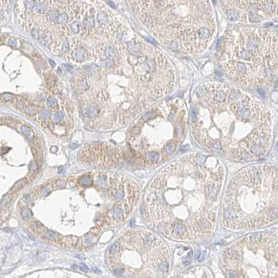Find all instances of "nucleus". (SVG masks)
Instances as JSON below:
<instances>
[{
    "instance_id": "obj_28",
    "label": "nucleus",
    "mask_w": 278,
    "mask_h": 278,
    "mask_svg": "<svg viewBox=\"0 0 278 278\" xmlns=\"http://www.w3.org/2000/svg\"><path fill=\"white\" fill-rule=\"evenodd\" d=\"M238 97V94L236 92H231V93H230L229 95V100H236V98H237Z\"/></svg>"
},
{
    "instance_id": "obj_38",
    "label": "nucleus",
    "mask_w": 278,
    "mask_h": 278,
    "mask_svg": "<svg viewBox=\"0 0 278 278\" xmlns=\"http://www.w3.org/2000/svg\"><path fill=\"white\" fill-rule=\"evenodd\" d=\"M58 150V148H57V147L56 146H52V148H51V151L53 153H55L56 152V151Z\"/></svg>"
},
{
    "instance_id": "obj_41",
    "label": "nucleus",
    "mask_w": 278,
    "mask_h": 278,
    "mask_svg": "<svg viewBox=\"0 0 278 278\" xmlns=\"http://www.w3.org/2000/svg\"><path fill=\"white\" fill-rule=\"evenodd\" d=\"M77 268H78L77 266H72V268H73V269H77Z\"/></svg>"
},
{
    "instance_id": "obj_2",
    "label": "nucleus",
    "mask_w": 278,
    "mask_h": 278,
    "mask_svg": "<svg viewBox=\"0 0 278 278\" xmlns=\"http://www.w3.org/2000/svg\"><path fill=\"white\" fill-rule=\"evenodd\" d=\"M46 19L50 22L59 23L65 25L69 20L68 15L66 11H58L56 9H51L46 13Z\"/></svg>"
},
{
    "instance_id": "obj_5",
    "label": "nucleus",
    "mask_w": 278,
    "mask_h": 278,
    "mask_svg": "<svg viewBox=\"0 0 278 278\" xmlns=\"http://www.w3.org/2000/svg\"><path fill=\"white\" fill-rule=\"evenodd\" d=\"M43 234L47 238H48L50 240H52V241H58V240H59V235L58 234H56L55 231H51V230L44 229L43 230Z\"/></svg>"
},
{
    "instance_id": "obj_11",
    "label": "nucleus",
    "mask_w": 278,
    "mask_h": 278,
    "mask_svg": "<svg viewBox=\"0 0 278 278\" xmlns=\"http://www.w3.org/2000/svg\"><path fill=\"white\" fill-rule=\"evenodd\" d=\"M80 184L83 187H89L93 184V180L89 176H85L82 178L80 181Z\"/></svg>"
},
{
    "instance_id": "obj_37",
    "label": "nucleus",
    "mask_w": 278,
    "mask_h": 278,
    "mask_svg": "<svg viewBox=\"0 0 278 278\" xmlns=\"http://www.w3.org/2000/svg\"><path fill=\"white\" fill-rule=\"evenodd\" d=\"M49 62H50V65L52 66V67H55L56 66V63L53 61V60L52 59H50L49 60Z\"/></svg>"
},
{
    "instance_id": "obj_23",
    "label": "nucleus",
    "mask_w": 278,
    "mask_h": 278,
    "mask_svg": "<svg viewBox=\"0 0 278 278\" xmlns=\"http://www.w3.org/2000/svg\"><path fill=\"white\" fill-rule=\"evenodd\" d=\"M119 243H114L113 245H111V248L110 252L111 254H114L115 252H116L117 251H119Z\"/></svg>"
},
{
    "instance_id": "obj_18",
    "label": "nucleus",
    "mask_w": 278,
    "mask_h": 278,
    "mask_svg": "<svg viewBox=\"0 0 278 278\" xmlns=\"http://www.w3.org/2000/svg\"><path fill=\"white\" fill-rule=\"evenodd\" d=\"M21 132H22V133L24 134L25 136H27V137L31 136V135H32V131H31V130L29 128H28V127L26 126H23L21 127Z\"/></svg>"
},
{
    "instance_id": "obj_21",
    "label": "nucleus",
    "mask_w": 278,
    "mask_h": 278,
    "mask_svg": "<svg viewBox=\"0 0 278 278\" xmlns=\"http://www.w3.org/2000/svg\"><path fill=\"white\" fill-rule=\"evenodd\" d=\"M47 104H48L49 107H55L57 104V101L56 100V98H53V97H50L48 99Z\"/></svg>"
},
{
    "instance_id": "obj_36",
    "label": "nucleus",
    "mask_w": 278,
    "mask_h": 278,
    "mask_svg": "<svg viewBox=\"0 0 278 278\" xmlns=\"http://www.w3.org/2000/svg\"><path fill=\"white\" fill-rule=\"evenodd\" d=\"M70 146H71V148L75 149V148H76L78 146V144H76V143H72V144H71V145H70Z\"/></svg>"
},
{
    "instance_id": "obj_9",
    "label": "nucleus",
    "mask_w": 278,
    "mask_h": 278,
    "mask_svg": "<svg viewBox=\"0 0 278 278\" xmlns=\"http://www.w3.org/2000/svg\"><path fill=\"white\" fill-rule=\"evenodd\" d=\"M98 114V108L96 106H91L87 109V116L91 119L95 118Z\"/></svg>"
},
{
    "instance_id": "obj_19",
    "label": "nucleus",
    "mask_w": 278,
    "mask_h": 278,
    "mask_svg": "<svg viewBox=\"0 0 278 278\" xmlns=\"http://www.w3.org/2000/svg\"><path fill=\"white\" fill-rule=\"evenodd\" d=\"M31 213L29 208H25L22 211V217L23 219L28 220L31 218Z\"/></svg>"
},
{
    "instance_id": "obj_29",
    "label": "nucleus",
    "mask_w": 278,
    "mask_h": 278,
    "mask_svg": "<svg viewBox=\"0 0 278 278\" xmlns=\"http://www.w3.org/2000/svg\"><path fill=\"white\" fill-rule=\"evenodd\" d=\"M8 44L9 45H11V46H16V45H17V41H16V39H15V38H10V39L8 40Z\"/></svg>"
},
{
    "instance_id": "obj_4",
    "label": "nucleus",
    "mask_w": 278,
    "mask_h": 278,
    "mask_svg": "<svg viewBox=\"0 0 278 278\" xmlns=\"http://www.w3.org/2000/svg\"><path fill=\"white\" fill-rule=\"evenodd\" d=\"M96 183L99 188H101V189L105 188L108 185V177L105 174L98 175V178L96 179Z\"/></svg>"
},
{
    "instance_id": "obj_40",
    "label": "nucleus",
    "mask_w": 278,
    "mask_h": 278,
    "mask_svg": "<svg viewBox=\"0 0 278 278\" xmlns=\"http://www.w3.org/2000/svg\"><path fill=\"white\" fill-rule=\"evenodd\" d=\"M93 271H94V272H95L96 273H101V271H100V270H98V268H93Z\"/></svg>"
},
{
    "instance_id": "obj_10",
    "label": "nucleus",
    "mask_w": 278,
    "mask_h": 278,
    "mask_svg": "<svg viewBox=\"0 0 278 278\" xmlns=\"http://www.w3.org/2000/svg\"><path fill=\"white\" fill-rule=\"evenodd\" d=\"M52 186L50 185H45V187H43L41 190V196H48L50 193H52Z\"/></svg>"
},
{
    "instance_id": "obj_6",
    "label": "nucleus",
    "mask_w": 278,
    "mask_h": 278,
    "mask_svg": "<svg viewBox=\"0 0 278 278\" xmlns=\"http://www.w3.org/2000/svg\"><path fill=\"white\" fill-rule=\"evenodd\" d=\"M86 55V52L84 49L78 48L75 52L74 57L75 59L78 61H82L85 59Z\"/></svg>"
},
{
    "instance_id": "obj_14",
    "label": "nucleus",
    "mask_w": 278,
    "mask_h": 278,
    "mask_svg": "<svg viewBox=\"0 0 278 278\" xmlns=\"http://www.w3.org/2000/svg\"><path fill=\"white\" fill-rule=\"evenodd\" d=\"M64 118V113L63 111H56L53 114V119L55 122H60Z\"/></svg>"
},
{
    "instance_id": "obj_27",
    "label": "nucleus",
    "mask_w": 278,
    "mask_h": 278,
    "mask_svg": "<svg viewBox=\"0 0 278 278\" xmlns=\"http://www.w3.org/2000/svg\"><path fill=\"white\" fill-rule=\"evenodd\" d=\"M37 165H36V164L34 163H32L31 164V167H29V169L30 171L32 172L31 174H33V173H36V171H37Z\"/></svg>"
},
{
    "instance_id": "obj_12",
    "label": "nucleus",
    "mask_w": 278,
    "mask_h": 278,
    "mask_svg": "<svg viewBox=\"0 0 278 278\" xmlns=\"http://www.w3.org/2000/svg\"><path fill=\"white\" fill-rule=\"evenodd\" d=\"M70 27H71V29L72 30V31H73L74 33H77L80 31V22L78 20H75L73 22L71 23L70 25Z\"/></svg>"
},
{
    "instance_id": "obj_22",
    "label": "nucleus",
    "mask_w": 278,
    "mask_h": 278,
    "mask_svg": "<svg viewBox=\"0 0 278 278\" xmlns=\"http://www.w3.org/2000/svg\"><path fill=\"white\" fill-rule=\"evenodd\" d=\"M93 241V237L91 236L90 235H86L84 236V239H83V242H84V244L86 245H89L92 243Z\"/></svg>"
},
{
    "instance_id": "obj_7",
    "label": "nucleus",
    "mask_w": 278,
    "mask_h": 278,
    "mask_svg": "<svg viewBox=\"0 0 278 278\" xmlns=\"http://www.w3.org/2000/svg\"><path fill=\"white\" fill-rule=\"evenodd\" d=\"M105 54L107 59H111L112 58L115 57V56L116 55V50L113 47L108 46L105 50Z\"/></svg>"
},
{
    "instance_id": "obj_31",
    "label": "nucleus",
    "mask_w": 278,
    "mask_h": 278,
    "mask_svg": "<svg viewBox=\"0 0 278 278\" xmlns=\"http://www.w3.org/2000/svg\"><path fill=\"white\" fill-rule=\"evenodd\" d=\"M62 49H63V52H66L68 50H69V44L67 41H64L63 43V46H62Z\"/></svg>"
},
{
    "instance_id": "obj_15",
    "label": "nucleus",
    "mask_w": 278,
    "mask_h": 278,
    "mask_svg": "<svg viewBox=\"0 0 278 278\" xmlns=\"http://www.w3.org/2000/svg\"><path fill=\"white\" fill-rule=\"evenodd\" d=\"M226 16H227V18L228 20L231 21V22H235L236 20L238 19V15L236 13H235L234 11H229L226 13Z\"/></svg>"
},
{
    "instance_id": "obj_17",
    "label": "nucleus",
    "mask_w": 278,
    "mask_h": 278,
    "mask_svg": "<svg viewBox=\"0 0 278 278\" xmlns=\"http://www.w3.org/2000/svg\"><path fill=\"white\" fill-rule=\"evenodd\" d=\"M50 115H51V112H50V111L48 110L45 109V110H43V111H41V112L40 113V115H39V116H40V118L42 119H48L49 117L50 116Z\"/></svg>"
},
{
    "instance_id": "obj_39",
    "label": "nucleus",
    "mask_w": 278,
    "mask_h": 278,
    "mask_svg": "<svg viewBox=\"0 0 278 278\" xmlns=\"http://www.w3.org/2000/svg\"><path fill=\"white\" fill-rule=\"evenodd\" d=\"M108 4H109V5L111 6V8H115V4L112 2V1H108Z\"/></svg>"
},
{
    "instance_id": "obj_20",
    "label": "nucleus",
    "mask_w": 278,
    "mask_h": 278,
    "mask_svg": "<svg viewBox=\"0 0 278 278\" xmlns=\"http://www.w3.org/2000/svg\"><path fill=\"white\" fill-rule=\"evenodd\" d=\"M38 110L34 106H29L26 108V112L29 115H34L37 113Z\"/></svg>"
},
{
    "instance_id": "obj_24",
    "label": "nucleus",
    "mask_w": 278,
    "mask_h": 278,
    "mask_svg": "<svg viewBox=\"0 0 278 278\" xmlns=\"http://www.w3.org/2000/svg\"><path fill=\"white\" fill-rule=\"evenodd\" d=\"M13 98V96L11 93H4L2 95V100L4 101H8L11 100Z\"/></svg>"
},
{
    "instance_id": "obj_35",
    "label": "nucleus",
    "mask_w": 278,
    "mask_h": 278,
    "mask_svg": "<svg viewBox=\"0 0 278 278\" xmlns=\"http://www.w3.org/2000/svg\"><path fill=\"white\" fill-rule=\"evenodd\" d=\"M25 202L27 204H29L31 202V197L30 196H27L25 197Z\"/></svg>"
},
{
    "instance_id": "obj_42",
    "label": "nucleus",
    "mask_w": 278,
    "mask_h": 278,
    "mask_svg": "<svg viewBox=\"0 0 278 278\" xmlns=\"http://www.w3.org/2000/svg\"><path fill=\"white\" fill-rule=\"evenodd\" d=\"M1 123H2V119H1V118L0 117V124H1Z\"/></svg>"
},
{
    "instance_id": "obj_30",
    "label": "nucleus",
    "mask_w": 278,
    "mask_h": 278,
    "mask_svg": "<svg viewBox=\"0 0 278 278\" xmlns=\"http://www.w3.org/2000/svg\"><path fill=\"white\" fill-rule=\"evenodd\" d=\"M257 91H258V93L260 94V96L262 97L263 99H265L266 98V93L265 91V90L263 89H258Z\"/></svg>"
},
{
    "instance_id": "obj_26",
    "label": "nucleus",
    "mask_w": 278,
    "mask_h": 278,
    "mask_svg": "<svg viewBox=\"0 0 278 278\" xmlns=\"http://www.w3.org/2000/svg\"><path fill=\"white\" fill-rule=\"evenodd\" d=\"M42 44H43L44 45H48L50 42H51V39L50 38H49L48 36H45L43 39H42Z\"/></svg>"
},
{
    "instance_id": "obj_33",
    "label": "nucleus",
    "mask_w": 278,
    "mask_h": 278,
    "mask_svg": "<svg viewBox=\"0 0 278 278\" xmlns=\"http://www.w3.org/2000/svg\"><path fill=\"white\" fill-rule=\"evenodd\" d=\"M123 271H124V270L123 268H116L114 269L115 273L117 275H122L123 273Z\"/></svg>"
},
{
    "instance_id": "obj_1",
    "label": "nucleus",
    "mask_w": 278,
    "mask_h": 278,
    "mask_svg": "<svg viewBox=\"0 0 278 278\" xmlns=\"http://www.w3.org/2000/svg\"><path fill=\"white\" fill-rule=\"evenodd\" d=\"M80 158L86 163H103L112 166L117 163L120 156L119 150L107 146H91L84 148L79 154Z\"/></svg>"
},
{
    "instance_id": "obj_34",
    "label": "nucleus",
    "mask_w": 278,
    "mask_h": 278,
    "mask_svg": "<svg viewBox=\"0 0 278 278\" xmlns=\"http://www.w3.org/2000/svg\"><path fill=\"white\" fill-rule=\"evenodd\" d=\"M196 119V110H195V108L193 107L192 108V120L194 122Z\"/></svg>"
},
{
    "instance_id": "obj_3",
    "label": "nucleus",
    "mask_w": 278,
    "mask_h": 278,
    "mask_svg": "<svg viewBox=\"0 0 278 278\" xmlns=\"http://www.w3.org/2000/svg\"><path fill=\"white\" fill-rule=\"evenodd\" d=\"M261 8L263 11L271 13L275 11L276 8V2L274 0H262L261 4Z\"/></svg>"
},
{
    "instance_id": "obj_25",
    "label": "nucleus",
    "mask_w": 278,
    "mask_h": 278,
    "mask_svg": "<svg viewBox=\"0 0 278 278\" xmlns=\"http://www.w3.org/2000/svg\"><path fill=\"white\" fill-rule=\"evenodd\" d=\"M31 36H32L34 38H38L40 37V31H39L38 29H33L31 31Z\"/></svg>"
},
{
    "instance_id": "obj_16",
    "label": "nucleus",
    "mask_w": 278,
    "mask_h": 278,
    "mask_svg": "<svg viewBox=\"0 0 278 278\" xmlns=\"http://www.w3.org/2000/svg\"><path fill=\"white\" fill-rule=\"evenodd\" d=\"M56 189H62L66 186V182L62 179H58L55 182Z\"/></svg>"
},
{
    "instance_id": "obj_13",
    "label": "nucleus",
    "mask_w": 278,
    "mask_h": 278,
    "mask_svg": "<svg viewBox=\"0 0 278 278\" xmlns=\"http://www.w3.org/2000/svg\"><path fill=\"white\" fill-rule=\"evenodd\" d=\"M25 185H26V183L25 181V180H20V181L17 182L15 185H14V186L12 188V190L13 191H17V190H19L22 189Z\"/></svg>"
},
{
    "instance_id": "obj_8",
    "label": "nucleus",
    "mask_w": 278,
    "mask_h": 278,
    "mask_svg": "<svg viewBox=\"0 0 278 278\" xmlns=\"http://www.w3.org/2000/svg\"><path fill=\"white\" fill-rule=\"evenodd\" d=\"M11 199H12V196H11V195L7 194V195H4L3 199H2V200L1 201V202H0V207L1 208H3V209L6 208L8 204L10 203V201H11Z\"/></svg>"
},
{
    "instance_id": "obj_32",
    "label": "nucleus",
    "mask_w": 278,
    "mask_h": 278,
    "mask_svg": "<svg viewBox=\"0 0 278 278\" xmlns=\"http://www.w3.org/2000/svg\"><path fill=\"white\" fill-rule=\"evenodd\" d=\"M80 269L82 271H84V272H88V271H89V268L87 267V266H86L84 263H81L80 266Z\"/></svg>"
}]
</instances>
